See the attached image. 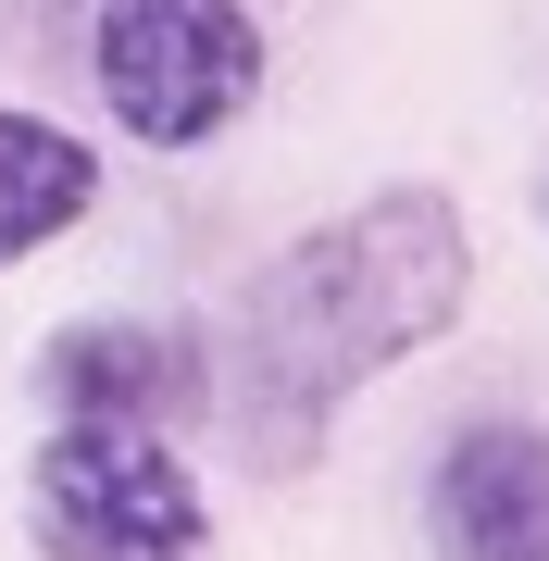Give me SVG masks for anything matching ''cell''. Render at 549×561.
<instances>
[{"label":"cell","instance_id":"3","mask_svg":"<svg viewBox=\"0 0 549 561\" xmlns=\"http://www.w3.org/2000/svg\"><path fill=\"white\" fill-rule=\"evenodd\" d=\"M88 76H101V113L138 150H213L225 125L263 101L275 50H263L250 0H101Z\"/></svg>","mask_w":549,"mask_h":561},{"label":"cell","instance_id":"1","mask_svg":"<svg viewBox=\"0 0 549 561\" xmlns=\"http://www.w3.org/2000/svg\"><path fill=\"white\" fill-rule=\"evenodd\" d=\"M474 312V225L449 187L400 175L325 213L312 238H287L263 275L238 287V350H225V437L263 486H300L325 461L338 412L375 375H400L412 350H437Z\"/></svg>","mask_w":549,"mask_h":561},{"label":"cell","instance_id":"5","mask_svg":"<svg viewBox=\"0 0 549 561\" xmlns=\"http://www.w3.org/2000/svg\"><path fill=\"white\" fill-rule=\"evenodd\" d=\"M425 549L437 561H549V424L488 412L425 461Z\"/></svg>","mask_w":549,"mask_h":561},{"label":"cell","instance_id":"6","mask_svg":"<svg viewBox=\"0 0 549 561\" xmlns=\"http://www.w3.org/2000/svg\"><path fill=\"white\" fill-rule=\"evenodd\" d=\"M101 213V150L50 113H0V262H38Z\"/></svg>","mask_w":549,"mask_h":561},{"label":"cell","instance_id":"4","mask_svg":"<svg viewBox=\"0 0 549 561\" xmlns=\"http://www.w3.org/2000/svg\"><path fill=\"white\" fill-rule=\"evenodd\" d=\"M38 400L50 424H201L213 412V350L187 324H138V312H101V324H62L38 350Z\"/></svg>","mask_w":549,"mask_h":561},{"label":"cell","instance_id":"2","mask_svg":"<svg viewBox=\"0 0 549 561\" xmlns=\"http://www.w3.org/2000/svg\"><path fill=\"white\" fill-rule=\"evenodd\" d=\"M38 561H213V500L163 424H50L25 449Z\"/></svg>","mask_w":549,"mask_h":561}]
</instances>
